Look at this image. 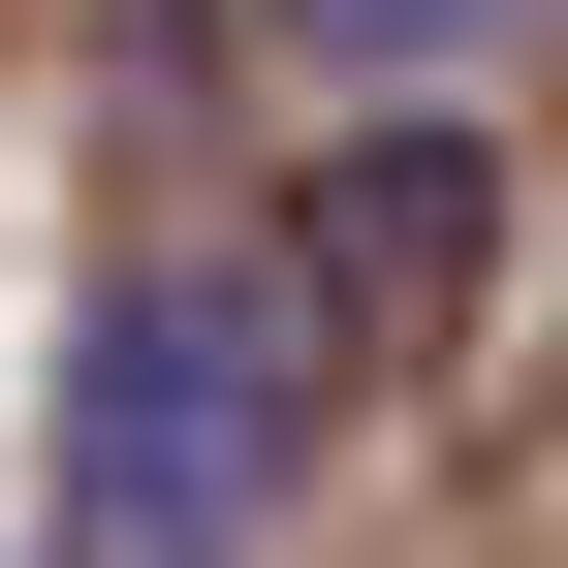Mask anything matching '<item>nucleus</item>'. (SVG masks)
<instances>
[{
    "mask_svg": "<svg viewBox=\"0 0 568 568\" xmlns=\"http://www.w3.org/2000/svg\"><path fill=\"white\" fill-rule=\"evenodd\" d=\"M316 410H347L316 253H126L63 316V568H253L316 506Z\"/></svg>",
    "mask_w": 568,
    "mask_h": 568,
    "instance_id": "f257e3e1",
    "label": "nucleus"
},
{
    "mask_svg": "<svg viewBox=\"0 0 568 568\" xmlns=\"http://www.w3.org/2000/svg\"><path fill=\"white\" fill-rule=\"evenodd\" d=\"M284 253H316L347 316H443V284L506 253V159H474V126H347V159H316V222H284Z\"/></svg>",
    "mask_w": 568,
    "mask_h": 568,
    "instance_id": "f03ea898",
    "label": "nucleus"
},
{
    "mask_svg": "<svg viewBox=\"0 0 568 568\" xmlns=\"http://www.w3.org/2000/svg\"><path fill=\"white\" fill-rule=\"evenodd\" d=\"M284 32H316V63H347V95H443V63H506V32H537V0H284Z\"/></svg>",
    "mask_w": 568,
    "mask_h": 568,
    "instance_id": "7ed1b4c3",
    "label": "nucleus"
}]
</instances>
